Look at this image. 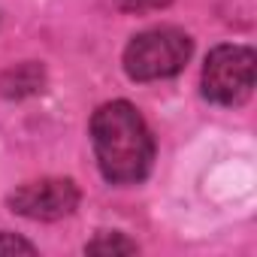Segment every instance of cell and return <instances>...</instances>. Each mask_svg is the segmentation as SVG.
Instances as JSON below:
<instances>
[{
    "instance_id": "3",
    "label": "cell",
    "mask_w": 257,
    "mask_h": 257,
    "mask_svg": "<svg viewBox=\"0 0 257 257\" xmlns=\"http://www.w3.org/2000/svg\"><path fill=\"white\" fill-rule=\"evenodd\" d=\"M254 88V52L245 46H218L203 67V94L218 106H239Z\"/></svg>"
},
{
    "instance_id": "6",
    "label": "cell",
    "mask_w": 257,
    "mask_h": 257,
    "mask_svg": "<svg viewBox=\"0 0 257 257\" xmlns=\"http://www.w3.org/2000/svg\"><path fill=\"white\" fill-rule=\"evenodd\" d=\"M85 251H91V254H131V251H137V245L131 242V239H124V236H118V233H103L100 239H94V242H88L85 245Z\"/></svg>"
},
{
    "instance_id": "1",
    "label": "cell",
    "mask_w": 257,
    "mask_h": 257,
    "mask_svg": "<svg viewBox=\"0 0 257 257\" xmlns=\"http://www.w3.org/2000/svg\"><path fill=\"white\" fill-rule=\"evenodd\" d=\"M91 143L100 173L115 185H131L149 176L155 140L146 118L127 100L106 103L91 118Z\"/></svg>"
},
{
    "instance_id": "4",
    "label": "cell",
    "mask_w": 257,
    "mask_h": 257,
    "mask_svg": "<svg viewBox=\"0 0 257 257\" xmlns=\"http://www.w3.org/2000/svg\"><path fill=\"white\" fill-rule=\"evenodd\" d=\"M13 212L34 218V221H55L70 215L79 206V188L70 179H40L22 185L10 197Z\"/></svg>"
},
{
    "instance_id": "8",
    "label": "cell",
    "mask_w": 257,
    "mask_h": 257,
    "mask_svg": "<svg viewBox=\"0 0 257 257\" xmlns=\"http://www.w3.org/2000/svg\"><path fill=\"white\" fill-rule=\"evenodd\" d=\"M118 4H121L124 10H131V13H146V10H161V7H167L170 0H118Z\"/></svg>"
},
{
    "instance_id": "2",
    "label": "cell",
    "mask_w": 257,
    "mask_h": 257,
    "mask_svg": "<svg viewBox=\"0 0 257 257\" xmlns=\"http://www.w3.org/2000/svg\"><path fill=\"white\" fill-rule=\"evenodd\" d=\"M191 58V37L179 28H155L131 40L124 49V70L137 82L176 76Z\"/></svg>"
},
{
    "instance_id": "5",
    "label": "cell",
    "mask_w": 257,
    "mask_h": 257,
    "mask_svg": "<svg viewBox=\"0 0 257 257\" xmlns=\"http://www.w3.org/2000/svg\"><path fill=\"white\" fill-rule=\"evenodd\" d=\"M10 76H13V85H10V82H4V94H10V97L31 94V91H37V88H40V82H43V73H40L34 64H25V67L13 70Z\"/></svg>"
},
{
    "instance_id": "7",
    "label": "cell",
    "mask_w": 257,
    "mask_h": 257,
    "mask_svg": "<svg viewBox=\"0 0 257 257\" xmlns=\"http://www.w3.org/2000/svg\"><path fill=\"white\" fill-rule=\"evenodd\" d=\"M16 251H22V254H34L37 248H34L31 242H25V239L13 236V233H0V254H16Z\"/></svg>"
}]
</instances>
